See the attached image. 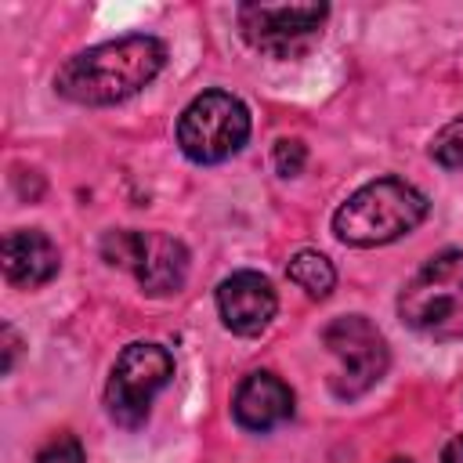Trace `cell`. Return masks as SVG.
I'll return each mask as SVG.
<instances>
[{
  "instance_id": "15",
  "label": "cell",
  "mask_w": 463,
  "mask_h": 463,
  "mask_svg": "<svg viewBox=\"0 0 463 463\" xmlns=\"http://www.w3.org/2000/svg\"><path fill=\"white\" fill-rule=\"evenodd\" d=\"M36 463H87V456H83V445L72 434H58L54 441H47L40 449Z\"/></svg>"
},
{
  "instance_id": "12",
  "label": "cell",
  "mask_w": 463,
  "mask_h": 463,
  "mask_svg": "<svg viewBox=\"0 0 463 463\" xmlns=\"http://www.w3.org/2000/svg\"><path fill=\"white\" fill-rule=\"evenodd\" d=\"M286 275H289V282H297V286H300L307 297H315V300L329 297L333 286H336V271H333L329 257L318 253V250H300V253H293Z\"/></svg>"
},
{
  "instance_id": "17",
  "label": "cell",
  "mask_w": 463,
  "mask_h": 463,
  "mask_svg": "<svg viewBox=\"0 0 463 463\" xmlns=\"http://www.w3.org/2000/svg\"><path fill=\"white\" fill-rule=\"evenodd\" d=\"M441 459H445V463H463V434L445 445V456H441Z\"/></svg>"
},
{
  "instance_id": "5",
  "label": "cell",
  "mask_w": 463,
  "mask_h": 463,
  "mask_svg": "<svg viewBox=\"0 0 463 463\" xmlns=\"http://www.w3.org/2000/svg\"><path fill=\"white\" fill-rule=\"evenodd\" d=\"M250 137V112L228 90H206L177 119V145L192 163H224Z\"/></svg>"
},
{
  "instance_id": "14",
  "label": "cell",
  "mask_w": 463,
  "mask_h": 463,
  "mask_svg": "<svg viewBox=\"0 0 463 463\" xmlns=\"http://www.w3.org/2000/svg\"><path fill=\"white\" fill-rule=\"evenodd\" d=\"M271 163H275L279 177H297V174L304 170V163H307V148H304V141H297V137H282V141H275Z\"/></svg>"
},
{
  "instance_id": "6",
  "label": "cell",
  "mask_w": 463,
  "mask_h": 463,
  "mask_svg": "<svg viewBox=\"0 0 463 463\" xmlns=\"http://www.w3.org/2000/svg\"><path fill=\"white\" fill-rule=\"evenodd\" d=\"M174 376V358L166 347L159 344H127L112 365V376H109V387H105V405H109V416L134 430L148 420V409H152V398L170 383Z\"/></svg>"
},
{
  "instance_id": "10",
  "label": "cell",
  "mask_w": 463,
  "mask_h": 463,
  "mask_svg": "<svg viewBox=\"0 0 463 463\" xmlns=\"http://www.w3.org/2000/svg\"><path fill=\"white\" fill-rule=\"evenodd\" d=\"M232 412L246 430H271L293 416V391L275 373H250L232 398Z\"/></svg>"
},
{
  "instance_id": "8",
  "label": "cell",
  "mask_w": 463,
  "mask_h": 463,
  "mask_svg": "<svg viewBox=\"0 0 463 463\" xmlns=\"http://www.w3.org/2000/svg\"><path fill=\"white\" fill-rule=\"evenodd\" d=\"M326 14V4H242L239 29L250 47L271 58H297L318 40Z\"/></svg>"
},
{
  "instance_id": "13",
  "label": "cell",
  "mask_w": 463,
  "mask_h": 463,
  "mask_svg": "<svg viewBox=\"0 0 463 463\" xmlns=\"http://www.w3.org/2000/svg\"><path fill=\"white\" fill-rule=\"evenodd\" d=\"M430 156H434V163H441L445 170H463V116L449 119V123L434 134Z\"/></svg>"
},
{
  "instance_id": "3",
  "label": "cell",
  "mask_w": 463,
  "mask_h": 463,
  "mask_svg": "<svg viewBox=\"0 0 463 463\" xmlns=\"http://www.w3.org/2000/svg\"><path fill=\"white\" fill-rule=\"evenodd\" d=\"M398 318L420 336L463 340V250H441L405 282Z\"/></svg>"
},
{
  "instance_id": "1",
  "label": "cell",
  "mask_w": 463,
  "mask_h": 463,
  "mask_svg": "<svg viewBox=\"0 0 463 463\" xmlns=\"http://www.w3.org/2000/svg\"><path fill=\"white\" fill-rule=\"evenodd\" d=\"M163 65L166 43L148 33H134L72 54L58 69L54 90L76 105H116L145 90Z\"/></svg>"
},
{
  "instance_id": "4",
  "label": "cell",
  "mask_w": 463,
  "mask_h": 463,
  "mask_svg": "<svg viewBox=\"0 0 463 463\" xmlns=\"http://www.w3.org/2000/svg\"><path fill=\"white\" fill-rule=\"evenodd\" d=\"M322 344L326 351L336 358V369L329 376V391L340 402H354L365 391H373L387 365H391V351L383 333L365 318V315H340L322 329Z\"/></svg>"
},
{
  "instance_id": "2",
  "label": "cell",
  "mask_w": 463,
  "mask_h": 463,
  "mask_svg": "<svg viewBox=\"0 0 463 463\" xmlns=\"http://www.w3.org/2000/svg\"><path fill=\"white\" fill-rule=\"evenodd\" d=\"M427 217V195L402 177H376L362 184L333 213V232L347 246H387L409 235Z\"/></svg>"
},
{
  "instance_id": "11",
  "label": "cell",
  "mask_w": 463,
  "mask_h": 463,
  "mask_svg": "<svg viewBox=\"0 0 463 463\" xmlns=\"http://www.w3.org/2000/svg\"><path fill=\"white\" fill-rule=\"evenodd\" d=\"M61 268L58 246L40 232V228H14L4 239V275L11 286L36 289L51 282Z\"/></svg>"
},
{
  "instance_id": "9",
  "label": "cell",
  "mask_w": 463,
  "mask_h": 463,
  "mask_svg": "<svg viewBox=\"0 0 463 463\" xmlns=\"http://www.w3.org/2000/svg\"><path fill=\"white\" fill-rule=\"evenodd\" d=\"M275 289L260 271H232L217 286V311L221 322L239 336H257L275 318Z\"/></svg>"
},
{
  "instance_id": "7",
  "label": "cell",
  "mask_w": 463,
  "mask_h": 463,
  "mask_svg": "<svg viewBox=\"0 0 463 463\" xmlns=\"http://www.w3.org/2000/svg\"><path fill=\"white\" fill-rule=\"evenodd\" d=\"M101 257L112 268L134 271L141 289L152 297L177 293L188 279V250L163 232H130V228L105 232Z\"/></svg>"
},
{
  "instance_id": "16",
  "label": "cell",
  "mask_w": 463,
  "mask_h": 463,
  "mask_svg": "<svg viewBox=\"0 0 463 463\" xmlns=\"http://www.w3.org/2000/svg\"><path fill=\"white\" fill-rule=\"evenodd\" d=\"M14 354H18V336H14V329H11V326H4V373H11Z\"/></svg>"
},
{
  "instance_id": "18",
  "label": "cell",
  "mask_w": 463,
  "mask_h": 463,
  "mask_svg": "<svg viewBox=\"0 0 463 463\" xmlns=\"http://www.w3.org/2000/svg\"><path fill=\"white\" fill-rule=\"evenodd\" d=\"M391 463H412V459H402V456H398V459H391Z\"/></svg>"
}]
</instances>
